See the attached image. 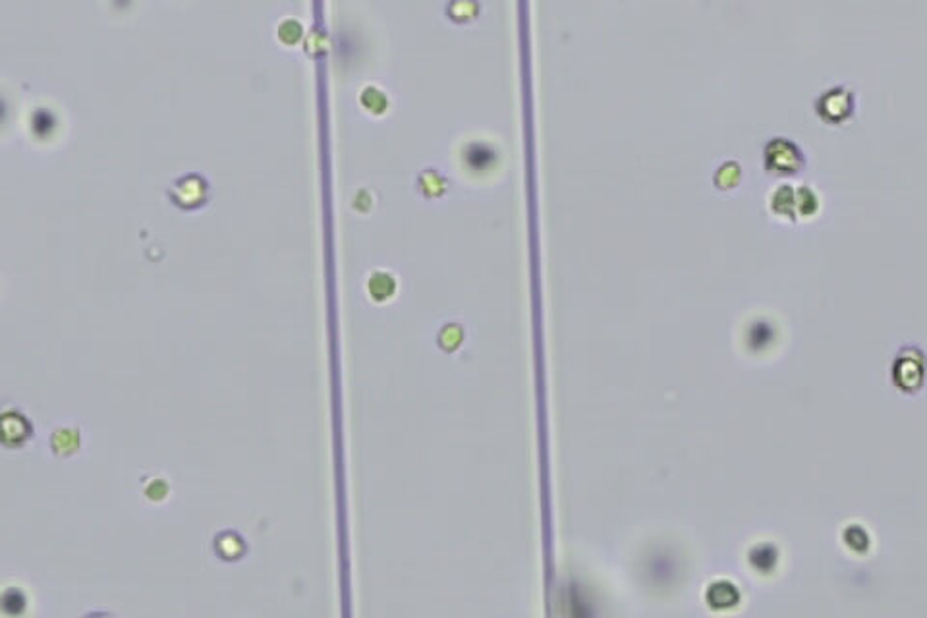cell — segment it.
Returning a JSON list of instances; mask_svg holds the SVG:
<instances>
[{
    "instance_id": "cell-1",
    "label": "cell",
    "mask_w": 927,
    "mask_h": 618,
    "mask_svg": "<svg viewBox=\"0 0 927 618\" xmlns=\"http://www.w3.org/2000/svg\"><path fill=\"white\" fill-rule=\"evenodd\" d=\"M765 167L781 174H792L802 167V153L789 140H773L765 147Z\"/></svg>"
},
{
    "instance_id": "cell-2",
    "label": "cell",
    "mask_w": 927,
    "mask_h": 618,
    "mask_svg": "<svg viewBox=\"0 0 927 618\" xmlns=\"http://www.w3.org/2000/svg\"><path fill=\"white\" fill-rule=\"evenodd\" d=\"M818 115L827 124H843L853 115V95L833 90L818 103Z\"/></svg>"
}]
</instances>
